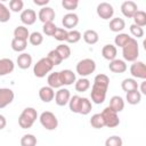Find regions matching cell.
Instances as JSON below:
<instances>
[{
    "label": "cell",
    "instance_id": "5",
    "mask_svg": "<svg viewBox=\"0 0 146 146\" xmlns=\"http://www.w3.org/2000/svg\"><path fill=\"white\" fill-rule=\"evenodd\" d=\"M95 70H96V63L91 58H84L76 64V73L82 78L90 75L91 73L95 72Z\"/></svg>",
    "mask_w": 146,
    "mask_h": 146
},
{
    "label": "cell",
    "instance_id": "4",
    "mask_svg": "<svg viewBox=\"0 0 146 146\" xmlns=\"http://www.w3.org/2000/svg\"><path fill=\"white\" fill-rule=\"evenodd\" d=\"M52 67H54V65L50 63V60L47 57H43V58L39 59L36 62V64H34L33 73L36 78H43L52 70Z\"/></svg>",
    "mask_w": 146,
    "mask_h": 146
},
{
    "label": "cell",
    "instance_id": "12",
    "mask_svg": "<svg viewBox=\"0 0 146 146\" xmlns=\"http://www.w3.org/2000/svg\"><path fill=\"white\" fill-rule=\"evenodd\" d=\"M137 10H138V7H137V3L135 1L128 0L121 5V11L128 18H132L133 15L137 13Z\"/></svg>",
    "mask_w": 146,
    "mask_h": 146
},
{
    "label": "cell",
    "instance_id": "10",
    "mask_svg": "<svg viewBox=\"0 0 146 146\" xmlns=\"http://www.w3.org/2000/svg\"><path fill=\"white\" fill-rule=\"evenodd\" d=\"M130 73L133 78L137 79H146V66L143 62H133V64L130 66Z\"/></svg>",
    "mask_w": 146,
    "mask_h": 146
},
{
    "label": "cell",
    "instance_id": "18",
    "mask_svg": "<svg viewBox=\"0 0 146 146\" xmlns=\"http://www.w3.org/2000/svg\"><path fill=\"white\" fill-rule=\"evenodd\" d=\"M108 68L110 71H112L113 73H123L127 71V64L124 60L122 59H113L108 64Z\"/></svg>",
    "mask_w": 146,
    "mask_h": 146
},
{
    "label": "cell",
    "instance_id": "44",
    "mask_svg": "<svg viewBox=\"0 0 146 146\" xmlns=\"http://www.w3.org/2000/svg\"><path fill=\"white\" fill-rule=\"evenodd\" d=\"M23 7H24V2L22 0H10L9 2V8L14 13L23 11Z\"/></svg>",
    "mask_w": 146,
    "mask_h": 146
},
{
    "label": "cell",
    "instance_id": "43",
    "mask_svg": "<svg viewBox=\"0 0 146 146\" xmlns=\"http://www.w3.org/2000/svg\"><path fill=\"white\" fill-rule=\"evenodd\" d=\"M122 138L119 136H111L105 140V146H122Z\"/></svg>",
    "mask_w": 146,
    "mask_h": 146
},
{
    "label": "cell",
    "instance_id": "24",
    "mask_svg": "<svg viewBox=\"0 0 146 146\" xmlns=\"http://www.w3.org/2000/svg\"><path fill=\"white\" fill-rule=\"evenodd\" d=\"M124 27H125V22L123 18L115 17V18H112L110 22V30L112 32H121Z\"/></svg>",
    "mask_w": 146,
    "mask_h": 146
},
{
    "label": "cell",
    "instance_id": "14",
    "mask_svg": "<svg viewBox=\"0 0 146 146\" xmlns=\"http://www.w3.org/2000/svg\"><path fill=\"white\" fill-rule=\"evenodd\" d=\"M78 23H79V16L74 13H68V14L64 15V17L62 19V24L65 27V30L66 29L73 30L78 25Z\"/></svg>",
    "mask_w": 146,
    "mask_h": 146
},
{
    "label": "cell",
    "instance_id": "26",
    "mask_svg": "<svg viewBox=\"0 0 146 146\" xmlns=\"http://www.w3.org/2000/svg\"><path fill=\"white\" fill-rule=\"evenodd\" d=\"M83 40L86 43L88 44H95L98 42L99 40V35L98 33L95 31V30H87L84 33H83Z\"/></svg>",
    "mask_w": 146,
    "mask_h": 146
},
{
    "label": "cell",
    "instance_id": "21",
    "mask_svg": "<svg viewBox=\"0 0 146 146\" xmlns=\"http://www.w3.org/2000/svg\"><path fill=\"white\" fill-rule=\"evenodd\" d=\"M59 75H60V80H62L63 86H71L76 80L75 74L71 70H63V71L59 72Z\"/></svg>",
    "mask_w": 146,
    "mask_h": 146
},
{
    "label": "cell",
    "instance_id": "20",
    "mask_svg": "<svg viewBox=\"0 0 146 146\" xmlns=\"http://www.w3.org/2000/svg\"><path fill=\"white\" fill-rule=\"evenodd\" d=\"M17 65L22 70H27L32 65V56L27 52H22L17 57Z\"/></svg>",
    "mask_w": 146,
    "mask_h": 146
},
{
    "label": "cell",
    "instance_id": "32",
    "mask_svg": "<svg viewBox=\"0 0 146 146\" xmlns=\"http://www.w3.org/2000/svg\"><path fill=\"white\" fill-rule=\"evenodd\" d=\"M90 88V81L87 78H81L75 81V90L79 92H84Z\"/></svg>",
    "mask_w": 146,
    "mask_h": 146
},
{
    "label": "cell",
    "instance_id": "37",
    "mask_svg": "<svg viewBox=\"0 0 146 146\" xmlns=\"http://www.w3.org/2000/svg\"><path fill=\"white\" fill-rule=\"evenodd\" d=\"M29 41L32 46H40L42 42H43V36L40 32L35 31V32H32L29 36Z\"/></svg>",
    "mask_w": 146,
    "mask_h": 146
},
{
    "label": "cell",
    "instance_id": "17",
    "mask_svg": "<svg viewBox=\"0 0 146 146\" xmlns=\"http://www.w3.org/2000/svg\"><path fill=\"white\" fill-rule=\"evenodd\" d=\"M39 97L43 103H50L55 98V91L52 88H50L48 86L41 87L39 90Z\"/></svg>",
    "mask_w": 146,
    "mask_h": 146
},
{
    "label": "cell",
    "instance_id": "39",
    "mask_svg": "<svg viewBox=\"0 0 146 146\" xmlns=\"http://www.w3.org/2000/svg\"><path fill=\"white\" fill-rule=\"evenodd\" d=\"M47 58L50 60V63H51L54 66H56V65H59V64L63 62L62 57H60V56H59V54L56 51V49H52V50H50V51L48 52V55H47Z\"/></svg>",
    "mask_w": 146,
    "mask_h": 146
},
{
    "label": "cell",
    "instance_id": "11",
    "mask_svg": "<svg viewBox=\"0 0 146 146\" xmlns=\"http://www.w3.org/2000/svg\"><path fill=\"white\" fill-rule=\"evenodd\" d=\"M71 98V94L70 90L66 88H59L58 91H56L55 95V102L58 106H65L66 104H68Z\"/></svg>",
    "mask_w": 146,
    "mask_h": 146
},
{
    "label": "cell",
    "instance_id": "35",
    "mask_svg": "<svg viewBox=\"0 0 146 146\" xmlns=\"http://www.w3.org/2000/svg\"><path fill=\"white\" fill-rule=\"evenodd\" d=\"M130 39H131V36H129L127 33H119V34L115 36L114 42H115V46L123 48V47L129 42Z\"/></svg>",
    "mask_w": 146,
    "mask_h": 146
},
{
    "label": "cell",
    "instance_id": "27",
    "mask_svg": "<svg viewBox=\"0 0 146 146\" xmlns=\"http://www.w3.org/2000/svg\"><path fill=\"white\" fill-rule=\"evenodd\" d=\"M30 36V32L27 30V27H25L24 25H19L14 30V38L15 39H19V40H25L27 41Z\"/></svg>",
    "mask_w": 146,
    "mask_h": 146
},
{
    "label": "cell",
    "instance_id": "7",
    "mask_svg": "<svg viewBox=\"0 0 146 146\" xmlns=\"http://www.w3.org/2000/svg\"><path fill=\"white\" fill-rule=\"evenodd\" d=\"M100 114H102V117L104 120L105 127H107V128H115V127H117L120 124V119L117 116V113L114 112L110 106L105 107Z\"/></svg>",
    "mask_w": 146,
    "mask_h": 146
},
{
    "label": "cell",
    "instance_id": "42",
    "mask_svg": "<svg viewBox=\"0 0 146 146\" xmlns=\"http://www.w3.org/2000/svg\"><path fill=\"white\" fill-rule=\"evenodd\" d=\"M57 30V26L54 24V22H49V23H44L43 24V27H42V31L46 35H49V36H52L55 34Z\"/></svg>",
    "mask_w": 146,
    "mask_h": 146
},
{
    "label": "cell",
    "instance_id": "49",
    "mask_svg": "<svg viewBox=\"0 0 146 146\" xmlns=\"http://www.w3.org/2000/svg\"><path fill=\"white\" fill-rule=\"evenodd\" d=\"M6 124H7V120H6V117H5L3 115L0 114V130H2V129L6 127Z\"/></svg>",
    "mask_w": 146,
    "mask_h": 146
},
{
    "label": "cell",
    "instance_id": "28",
    "mask_svg": "<svg viewBox=\"0 0 146 146\" xmlns=\"http://www.w3.org/2000/svg\"><path fill=\"white\" fill-rule=\"evenodd\" d=\"M92 110V105H91V102L86 98V97H81V102H80V108H79V114H82V115H87L91 112Z\"/></svg>",
    "mask_w": 146,
    "mask_h": 146
},
{
    "label": "cell",
    "instance_id": "25",
    "mask_svg": "<svg viewBox=\"0 0 146 146\" xmlns=\"http://www.w3.org/2000/svg\"><path fill=\"white\" fill-rule=\"evenodd\" d=\"M138 82L137 80L132 79V78H128V79H124L121 83V88L123 89V91L125 92H129V91H132V90H138Z\"/></svg>",
    "mask_w": 146,
    "mask_h": 146
},
{
    "label": "cell",
    "instance_id": "6",
    "mask_svg": "<svg viewBox=\"0 0 146 146\" xmlns=\"http://www.w3.org/2000/svg\"><path fill=\"white\" fill-rule=\"evenodd\" d=\"M39 120H40L41 125L44 129H47V130H55L58 127V119L50 111L42 112L41 115H40V117H39Z\"/></svg>",
    "mask_w": 146,
    "mask_h": 146
},
{
    "label": "cell",
    "instance_id": "34",
    "mask_svg": "<svg viewBox=\"0 0 146 146\" xmlns=\"http://www.w3.org/2000/svg\"><path fill=\"white\" fill-rule=\"evenodd\" d=\"M36 137L31 133H26L21 138V146H35Z\"/></svg>",
    "mask_w": 146,
    "mask_h": 146
},
{
    "label": "cell",
    "instance_id": "36",
    "mask_svg": "<svg viewBox=\"0 0 146 146\" xmlns=\"http://www.w3.org/2000/svg\"><path fill=\"white\" fill-rule=\"evenodd\" d=\"M80 102H81V97H80V96H78V95H74L73 97H71V98H70L68 106H70L71 112H73V113H79Z\"/></svg>",
    "mask_w": 146,
    "mask_h": 146
},
{
    "label": "cell",
    "instance_id": "19",
    "mask_svg": "<svg viewBox=\"0 0 146 146\" xmlns=\"http://www.w3.org/2000/svg\"><path fill=\"white\" fill-rule=\"evenodd\" d=\"M116 54H117V50H116V47L114 44H105L102 49V55L105 59L107 60H113L116 58Z\"/></svg>",
    "mask_w": 146,
    "mask_h": 146
},
{
    "label": "cell",
    "instance_id": "38",
    "mask_svg": "<svg viewBox=\"0 0 146 146\" xmlns=\"http://www.w3.org/2000/svg\"><path fill=\"white\" fill-rule=\"evenodd\" d=\"M56 51L59 54V56L62 57V59H67L71 56V48L67 44H58L56 48Z\"/></svg>",
    "mask_w": 146,
    "mask_h": 146
},
{
    "label": "cell",
    "instance_id": "46",
    "mask_svg": "<svg viewBox=\"0 0 146 146\" xmlns=\"http://www.w3.org/2000/svg\"><path fill=\"white\" fill-rule=\"evenodd\" d=\"M67 30L65 29H62V27H57L55 34L52 35L57 41H66V38H67Z\"/></svg>",
    "mask_w": 146,
    "mask_h": 146
},
{
    "label": "cell",
    "instance_id": "40",
    "mask_svg": "<svg viewBox=\"0 0 146 146\" xmlns=\"http://www.w3.org/2000/svg\"><path fill=\"white\" fill-rule=\"evenodd\" d=\"M81 36H82V35H81V33H80L79 31H76V30H71V31L67 32L66 42H68V43H76V42L80 41Z\"/></svg>",
    "mask_w": 146,
    "mask_h": 146
},
{
    "label": "cell",
    "instance_id": "15",
    "mask_svg": "<svg viewBox=\"0 0 146 146\" xmlns=\"http://www.w3.org/2000/svg\"><path fill=\"white\" fill-rule=\"evenodd\" d=\"M19 18L24 25H33L36 21V13L33 9H24L21 13Z\"/></svg>",
    "mask_w": 146,
    "mask_h": 146
},
{
    "label": "cell",
    "instance_id": "16",
    "mask_svg": "<svg viewBox=\"0 0 146 146\" xmlns=\"http://www.w3.org/2000/svg\"><path fill=\"white\" fill-rule=\"evenodd\" d=\"M15 68V64L10 58H1L0 59V76L10 74Z\"/></svg>",
    "mask_w": 146,
    "mask_h": 146
},
{
    "label": "cell",
    "instance_id": "23",
    "mask_svg": "<svg viewBox=\"0 0 146 146\" xmlns=\"http://www.w3.org/2000/svg\"><path fill=\"white\" fill-rule=\"evenodd\" d=\"M114 112L119 113V112H122L123 108H124V100L122 99V97L120 96H113L110 100V105H108Z\"/></svg>",
    "mask_w": 146,
    "mask_h": 146
},
{
    "label": "cell",
    "instance_id": "50",
    "mask_svg": "<svg viewBox=\"0 0 146 146\" xmlns=\"http://www.w3.org/2000/svg\"><path fill=\"white\" fill-rule=\"evenodd\" d=\"M139 92L146 95V81H145V80H144V81L141 82V84H140V91H139Z\"/></svg>",
    "mask_w": 146,
    "mask_h": 146
},
{
    "label": "cell",
    "instance_id": "48",
    "mask_svg": "<svg viewBox=\"0 0 146 146\" xmlns=\"http://www.w3.org/2000/svg\"><path fill=\"white\" fill-rule=\"evenodd\" d=\"M34 5L36 6H41V7H46L49 3V0H33Z\"/></svg>",
    "mask_w": 146,
    "mask_h": 146
},
{
    "label": "cell",
    "instance_id": "9",
    "mask_svg": "<svg viewBox=\"0 0 146 146\" xmlns=\"http://www.w3.org/2000/svg\"><path fill=\"white\" fill-rule=\"evenodd\" d=\"M15 94L9 88H0V108H5L13 103Z\"/></svg>",
    "mask_w": 146,
    "mask_h": 146
},
{
    "label": "cell",
    "instance_id": "45",
    "mask_svg": "<svg viewBox=\"0 0 146 146\" xmlns=\"http://www.w3.org/2000/svg\"><path fill=\"white\" fill-rule=\"evenodd\" d=\"M62 6L64 7V9H66L68 11H72V10L78 8L79 1L78 0H63L62 1Z\"/></svg>",
    "mask_w": 146,
    "mask_h": 146
},
{
    "label": "cell",
    "instance_id": "8",
    "mask_svg": "<svg viewBox=\"0 0 146 146\" xmlns=\"http://www.w3.org/2000/svg\"><path fill=\"white\" fill-rule=\"evenodd\" d=\"M114 14V9L113 6L108 2H100L97 6V15L102 18V19H110L112 18Z\"/></svg>",
    "mask_w": 146,
    "mask_h": 146
},
{
    "label": "cell",
    "instance_id": "2",
    "mask_svg": "<svg viewBox=\"0 0 146 146\" xmlns=\"http://www.w3.org/2000/svg\"><path fill=\"white\" fill-rule=\"evenodd\" d=\"M38 119V112L33 107H26L23 110L18 117V124L22 129H30Z\"/></svg>",
    "mask_w": 146,
    "mask_h": 146
},
{
    "label": "cell",
    "instance_id": "30",
    "mask_svg": "<svg viewBox=\"0 0 146 146\" xmlns=\"http://www.w3.org/2000/svg\"><path fill=\"white\" fill-rule=\"evenodd\" d=\"M133 24L140 27H144L146 25V13L143 10H137V13L133 15Z\"/></svg>",
    "mask_w": 146,
    "mask_h": 146
},
{
    "label": "cell",
    "instance_id": "1",
    "mask_svg": "<svg viewBox=\"0 0 146 146\" xmlns=\"http://www.w3.org/2000/svg\"><path fill=\"white\" fill-rule=\"evenodd\" d=\"M110 86V78L105 74H97L91 87V100L95 104H103L106 98V92Z\"/></svg>",
    "mask_w": 146,
    "mask_h": 146
},
{
    "label": "cell",
    "instance_id": "33",
    "mask_svg": "<svg viewBox=\"0 0 146 146\" xmlns=\"http://www.w3.org/2000/svg\"><path fill=\"white\" fill-rule=\"evenodd\" d=\"M90 124L92 128L95 129H102L105 127V123H104V120L102 117V114L100 113H96L91 116L90 119Z\"/></svg>",
    "mask_w": 146,
    "mask_h": 146
},
{
    "label": "cell",
    "instance_id": "3",
    "mask_svg": "<svg viewBox=\"0 0 146 146\" xmlns=\"http://www.w3.org/2000/svg\"><path fill=\"white\" fill-rule=\"evenodd\" d=\"M122 55L123 58L127 62H136L139 56V47L138 42L135 38H131L129 42L122 48Z\"/></svg>",
    "mask_w": 146,
    "mask_h": 146
},
{
    "label": "cell",
    "instance_id": "13",
    "mask_svg": "<svg viewBox=\"0 0 146 146\" xmlns=\"http://www.w3.org/2000/svg\"><path fill=\"white\" fill-rule=\"evenodd\" d=\"M55 10L51 8V7H42L38 14V17L39 19L44 24V23H49V22H52L55 19Z\"/></svg>",
    "mask_w": 146,
    "mask_h": 146
},
{
    "label": "cell",
    "instance_id": "41",
    "mask_svg": "<svg viewBox=\"0 0 146 146\" xmlns=\"http://www.w3.org/2000/svg\"><path fill=\"white\" fill-rule=\"evenodd\" d=\"M10 19V10L0 2V23H7Z\"/></svg>",
    "mask_w": 146,
    "mask_h": 146
},
{
    "label": "cell",
    "instance_id": "47",
    "mask_svg": "<svg viewBox=\"0 0 146 146\" xmlns=\"http://www.w3.org/2000/svg\"><path fill=\"white\" fill-rule=\"evenodd\" d=\"M130 32H131V34H132L133 36H136L137 39L144 36V30H143V27L137 26V25H135V24H131V25H130Z\"/></svg>",
    "mask_w": 146,
    "mask_h": 146
},
{
    "label": "cell",
    "instance_id": "22",
    "mask_svg": "<svg viewBox=\"0 0 146 146\" xmlns=\"http://www.w3.org/2000/svg\"><path fill=\"white\" fill-rule=\"evenodd\" d=\"M47 82H48V87H50V88H52V89H59V88L63 86L62 80H60L59 72L50 73V74L48 75Z\"/></svg>",
    "mask_w": 146,
    "mask_h": 146
},
{
    "label": "cell",
    "instance_id": "29",
    "mask_svg": "<svg viewBox=\"0 0 146 146\" xmlns=\"http://www.w3.org/2000/svg\"><path fill=\"white\" fill-rule=\"evenodd\" d=\"M125 98H127V102L130 105H137L141 100V94L139 92V90H132V91L127 92Z\"/></svg>",
    "mask_w": 146,
    "mask_h": 146
},
{
    "label": "cell",
    "instance_id": "31",
    "mask_svg": "<svg viewBox=\"0 0 146 146\" xmlns=\"http://www.w3.org/2000/svg\"><path fill=\"white\" fill-rule=\"evenodd\" d=\"M27 47V41L25 40H19V39H13L11 40V49L14 51H17V52H22L26 49Z\"/></svg>",
    "mask_w": 146,
    "mask_h": 146
}]
</instances>
